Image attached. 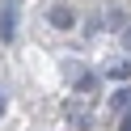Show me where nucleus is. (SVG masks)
Masks as SVG:
<instances>
[{"mask_svg":"<svg viewBox=\"0 0 131 131\" xmlns=\"http://www.w3.org/2000/svg\"><path fill=\"white\" fill-rule=\"evenodd\" d=\"M0 38L4 42L17 38V0H0Z\"/></svg>","mask_w":131,"mask_h":131,"instance_id":"f257e3e1","label":"nucleus"},{"mask_svg":"<svg viewBox=\"0 0 131 131\" xmlns=\"http://www.w3.org/2000/svg\"><path fill=\"white\" fill-rule=\"evenodd\" d=\"M51 26L72 30V26H76V13H72V9H63V4H55V9H51Z\"/></svg>","mask_w":131,"mask_h":131,"instance_id":"f03ea898","label":"nucleus"},{"mask_svg":"<svg viewBox=\"0 0 131 131\" xmlns=\"http://www.w3.org/2000/svg\"><path fill=\"white\" fill-rule=\"evenodd\" d=\"M110 106H114V110H123V114H131V89H118V93L110 97Z\"/></svg>","mask_w":131,"mask_h":131,"instance_id":"7ed1b4c3","label":"nucleus"},{"mask_svg":"<svg viewBox=\"0 0 131 131\" xmlns=\"http://www.w3.org/2000/svg\"><path fill=\"white\" fill-rule=\"evenodd\" d=\"M106 72H110V76H118V80H123V76H131V63H127V59H114L110 68H106Z\"/></svg>","mask_w":131,"mask_h":131,"instance_id":"20e7f679","label":"nucleus"},{"mask_svg":"<svg viewBox=\"0 0 131 131\" xmlns=\"http://www.w3.org/2000/svg\"><path fill=\"white\" fill-rule=\"evenodd\" d=\"M123 47H127V51H131V26L123 30Z\"/></svg>","mask_w":131,"mask_h":131,"instance_id":"39448f33","label":"nucleus"},{"mask_svg":"<svg viewBox=\"0 0 131 131\" xmlns=\"http://www.w3.org/2000/svg\"><path fill=\"white\" fill-rule=\"evenodd\" d=\"M118 131H131V114H127V118H123V123H118Z\"/></svg>","mask_w":131,"mask_h":131,"instance_id":"423d86ee","label":"nucleus"}]
</instances>
